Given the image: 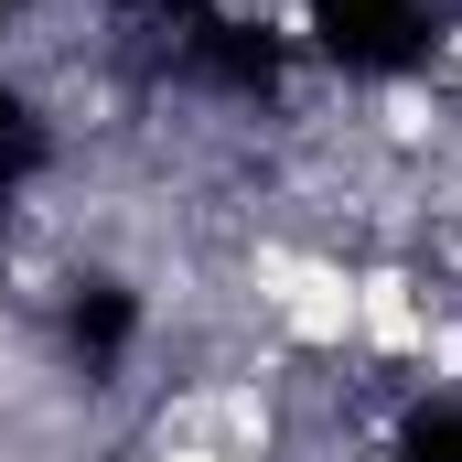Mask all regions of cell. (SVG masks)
<instances>
[{"label": "cell", "mask_w": 462, "mask_h": 462, "mask_svg": "<svg viewBox=\"0 0 462 462\" xmlns=\"http://www.w3.org/2000/svg\"><path fill=\"white\" fill-rule=\"evenodd\" d=\"M247 280H258V301L280 312V334H291L301 355H345L355 345V269H345V258H312V247L258 236Z\"/></svg>", "instance_id": "6da1fadb"}, {"label": "cell", "mask_w": 462, "mask_h": 462, "mask_svg": "<svg viewBox=\"0 0 462 462\" xmlns=\"http://www.w3.org/2000/svg\"><path fill=\"white\" fill-rule=\"evenodd\" d=\"M0 11H11V0H0Z\"/></svg>", "instance_id": "8992f818"}, {"label": "cell", "mask_w": 462, "mask_h": 462, "mask_svg": "<svg viewBox=\"0 0 462 462\" xmlns=\"http://www.w3.org/2000/svg\"><path fill=\"white\" fill-rule=\"evenodd\" d=\"M172 462H258V452H172Z\"/></svg>", "instance_id": "277c9868"}, {"label": "cell", "mask_w": 462, "mask_h": 462, "mask_svg": "<svg viewBox=\"0 0 462 462\" xmlns=\"http://www.w3.org/2000/svg\"><path fill=\"white\" fill-rule=\"evenodd\" d=\"M355 345L420 355L430 345V291H420L409 269H355Z\"/></svg>", "instance_id": "7a4b0ae2"}, {"label": "cell", "mask_w": 462, "mask_h": 462, "mask_svg": "<svg viewBox=\"0 0 462 462\" xmlns=\"http://www.w3.org/2000/svg\"><path fill=\"white\" fill-rule=\"evenodd\" d=\"M376 129H387L398 151H420V140H441V97H430V87H387V97H376Z\"/></svg>", "instance_id": "3957f363"}, {"label": "cell", "mask_w": 462, "mask_h": 462, "mask_svg": "<svg viewBox=\"0 0 462 462\" xmlns=\"http://www.w3.org/2000/svg\"><path fill=\"white\" fill-rule=\"evenodd\" d=\"M452 65H462V32H452Z\"/></svg>", "instance_id": "5b68a950"}]
</instances>
